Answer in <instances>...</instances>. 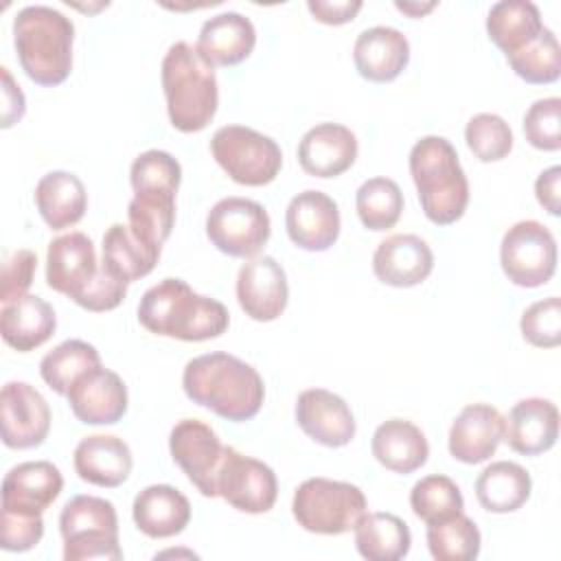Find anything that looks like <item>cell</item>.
I'll use <instances>...</instances> for the list:
<instances>
[{"instance_id":"f35d334b","label":"cell","mask_w":561,"mask_h":561,"mask_svg":"<svg viewBox=\"0 0 561 561\" xmlns=\"http://www.w3.org/2000/svg\"><path fill=\"white\" fill-rule=\"evenodd\" d=\"M506 61L513 72L526 83H554L561 75V48L557 35L546 26L524 48L506 55Z\"/></svg>"},{"instance_id":"8d00e7d4","label":"cell","mask_w":561,"mask_h":561,"mask_svg":"<svg viewBox=\"0 0 561 561\" xmlns=\"http://www.w3.org/2000/svg\"><path fill=\"white\" fill-rule=\"evenodd\" d=\"M427 548L436 561H471L480 554V530L471 517L458 513L449 519L427 524Z\"/></svg>"},{"instance_id":"f1b7e54d","label":"cell","mask_w":561,"mask_h":561,"mask_svg":"<svg viewBox=\"0 0 561 561\" xmlns=\"http://www.w3.org/2000/svg\"><path fill=\"white\" fill-rule=\"evenodd\" d=\"M375 460L394 473H412L427 462L430 445L421 427L405 419L383 421L370 440Z\"/></svg>"},{"instance_id":"7a4b0ae2","label":"cell","mask_w":561,"mask_h":561,"mask_svg":"<svg viewBox=\"0 0 561 561\" xmlns=\"http://www.w3.org/2000/svg\"><path fill=\"white\" fill-rule=\"evenodd\" d=\"M138 322L156 335L204 342L228 329L230 313L224 302L193 291L186 280L164 278L142 294Z\"/></svg>"},{"instance_id":"681fc988","label":"cell","mask_w":561,"mask_h":561,"mask_svg":"<svg viewBox=\"0 0 561 561\" xmlns=\"http://www.w3.org/2000/svg\"><path fill=\"white\" fill-rule=\"evenodd\" d=\"M559 184H561V167H550L546 171L539 173V178L535 180V195H537V202L543 206V210H548L550 215H559L561 213V191H559Z\"/></svg>"},{"instance_id":"d6986e66","label":"cell","mask_w":561,"mask_h":561,"mask_svg":"<svg viewBox=\"0 0 561 561\" xmlns=\"http://www.w3.org/2000/svg\"><path fill=\"white\" fill-rule=\"evenodd\" d=\"M72 414L85 425H114L127 412V386L118 373L94 368L66 394Z\"/></svg>"},{"instance_id":"5bb4252c","label":"cell","mask_w":561,"mask_h":561,"mask_svg":"<svg viewBox=\"0 0 561 561\" xmlns=\"http://www.w3.org/2000/svg\"><path fill=\"white\" fill-rule=\"evenodd\" d=\"M99 267L94 243L83 232H68L48 243L46 285L75 302L94 283Z\"/></svg>"},{"instance_id":"3957f363","label":"cell","mask_w":561,"mask_h":561,"mask_svg":"<svg viewBox=\"0 0 561 561\" xmlns=\"http://www.w3.org/2000/svg\"><path fill=\"white\" fill-rule=\"evenodd\" d=\"M75 24L46 4H28L13 18V46L22 70L44 88L59 85L72 70Z\"/></svg>"},{"instance_id":"60d3db41","label":"cell","mask_w":561,"mask_h":561,"mask_svg":"<svg viewBox=\"0 0 561 561\" xmlns=\"http://www.w3.org/2000/svg\"><path fill=\"white\" fill-rule=\"evenodd\" d=\"M129 182L134 193L175 195L182 182V167L169 151L147 149L131 162Z\"/></svg>"},{"instance_id":"4fadbf2b","label":"cell","mask_w":561,"mask_h":561,"mask_svg":"<svg viewBox=\"0 0 561 561\" xmlns=\"http://www.w3.org/2000/svg\"><path fill=\"white\" fill-rule=\"evenodd\" d=\"M0 423L9 449L39 447L50 430V408L31 383L7 381L0 392Z\"/></svg>"},{"instance_id":"8992f818","label":"cell","mask_w":561,"mask_h":561,"mask_svg":"<svg viewBox=\"0 0 561 561\" xmlns=\"http://www.w3.org/2000/svg\"><path fill=\"white\" fill-rule=\"evenodd\" d=\"M59 533L66 561H118V517L110 500L96 495H75L59 513Z\"/></svg>"},{"instance_id":"277c9868","label":"cell","mask_w":561,"mask_h":561,"mask_svg":"<svg viewBox=\"0 0 561 561\" xmlns=\"http://www.w3.org/2000/svg\"><path fill=\"white\" fill-rule=\"evenodd\" d=\"M410 175L421 208L436 226L458 221L469 204V182L454 145L443 136H425L410 151Z\"/></svg>"},{"instance_id":"30bf717a","label":"cell","mask_w":561,"mask_h":561,"mask_svg":"<svg viewBox=\"0 0 561 561\" xmlns=\"http://www.w3.org/2000/svg\"><path fill=\"white\" fill-rule=\"evenodd\" d=\"M500 263L513 285L541 287L554 276L557 241L543 224L517 221L502 237Z\"/></svg>"},{"instance_id":"f546056e","label":"cell","mask_w":561,"mask_h":561,"mask_svg":"<svg viewBox=\"0 0 561 561\" xmlns=\"http://www.w3.org/2000/svg\"><path fill=\"white\" fill-rule=\"evenodd\" d=\"M35 206L48 228L64 230L85 215L88 193L75 173L50 171L35 186Z\"/></svg>"},{"instance_id":"8fae6325","label":"cell","mask_w":561,"mask_h":561,"mask_svg":"<svg viewBox=\"0 0 561 561\" xmlns=\"http://www.w3.org/2000/svg\"><path fill=\"white\" fill-rule=\"evenodd\" d=\"M217 495L241 513L259 515L274 506L278 480L272 467L226 445L217 473Z\"/></svg>"},{"instance_id":"44dd1931","label":"cell","mask_w":561,"mask_h":561,"mask_svg":"<svg viewBox=\"0 0 561 561\" xmlns=\"http://www.w3.org/2000/svg\"><path fill=\"white\" fill-rule=\"evenodd\" d=\"M357 158L355 134L340 123H320L298 142V162L313 178H337Z\"/></svg>"},{"instance_id":"c3c4849f","label":"cell","mask_w":561,"mask_h":561,"mask_svg":"<svg viewBox=\"0 0 561 561\" xmlns=\"http://www.w3.org/2000/svg\"><path fill=\"white\" fill-rule=\"evenodd\" d=\"M0 72H2V129H9L24 116L26 101H24V92L13 81L9 68L2 66Z\"/></svg>"},{"instance_id":"836d02e7","label":"cell","mask_w":561,"mask_h":561,"mask_svg":"<svg viewBox=\"0 0 561 561\" xmlns=\"http://www.w3.org/2000/svg\"><path fill=\"white\" fill-rule=\"evenodd\" d=\"M101 250V263L125 283H134L156 267L162 248L140 241L125 224H112L103 234Z\"/></svg>"},{"instance_id":"74e56055","label":"cell","mask_w":561,"mask_h":561,"mask_svg":"<svg viewBox=\"0 0 561 561\" xmlns=\"http://www.w3.org/2000/svg\"><path fill=\"white\" fill-rule=\"evenodd\" d=\"M355 208L364 228L390 230L403 213V193L390 178H370L357 188Z\"/></svg>"},{"instance_id":"f6af8a7d","label":"cell","mask_w":561,"mask_h":561,"mask_svg":"<svg viewBox=\"0 0 561 561\" xmlns=\"http://www.w3.org/2000/svg\"><path fill=\"white\" fill-rule=\"evenodd\" d=\"M44 535L42 515H20L0 511V548L7 552H26L39 543Z\"/></svg>"},{"instance_id":"e575fe53","label":"cell","mask_w":561,"mask_h":561,"mask_svg":"<svg viewBox=\"0 0 561 561\" xmlns=\"http://www.w3.org/2000/svg\"><path fill=\"white\" fill-rule=\"evenodd\" d=\"M101 366L99 351L83 340H66L48 351L39 362V375L57 394L66 397L70 388L90 370Z\"/></svg>"},{"instance_id":"52a82bcc","label":"cell","mask_w":561,"mask_h":561,"mask_svg":"<svg viewBox=\"0 0 561 561\" xmlns=\"http://www.w3.org/2000/svg\"><path fill=\"white\" fill-rule=\"evenodd\" d=\"M366 506V495L359 486L329 478L305 480L291 500V513L298 526L316 535L353 530Z\"/></svg>"},{"instance_id":"603a6c76","label":"cell","mask_w":561,"mask_h":561,"mask_svg":"<svg viewBox=\"0 0 561 561\" xmlns=\"http://www.w3.org/2000/svg\"><path fill=\"white\" fill-rule=\"evenodd\" d=\"M254 44L256 28L252 20L237 11H226L202 24L195 50L204 64L217 68L241 64L250 57Z\"/></svg>"},{"instance_id":"2e32d148","label":"cell","mask_w":561,"mask_h":561,"mask_svg":"<svg viewBox=\"0 0 561 561\" xmlns=\"http://www.w3.org/2000/svg\"><path fill=\"white\" fill-rule=\"evenodd\" d=\"M296 423L316 443L324 447H344L355 438L357 425L348 403L324 388L302 390L296 399Z\"/></svg>"},{"instance_id":"7bdbcfd3","label":"cell","mask_w":561,"mask_h":561,"mask_svg":"<svg viewBox=\"0 0 561 561\" xmlns=\"http://www.w3.org/2000/svg\"><path fill=\"white\" fill-rule=\"evenodd\" d=\"M522 335L528 344L537 348H554L561 342V300L559 296H548L533 302L519 320Z\"/></svg>"},{"instance_id":"ee69618b","label":"cell","mask_w":561,"mask_h":561,"mask_svg":"<svg viewBox=\"0 0 561 561\" xmlns=\"http://www.w3.org/2000/svg\"><path fill=\"white\" fill-rule=\"evenodd\" d=\"M524 136L541 151H559L561 147V99L548 96L535 101L524 114Z\"/></svg>"},{"instance_id":"7dc6e473","label":"cell","mask_w":561,"mask_h":561,"mask_svg":"<svg viewBox=\"0 0 561 561\" xmlns=\"http://www.w3.org/2000/svg\"><path fill=\"white\" fill-rule=\"evenodd\" d=\"M307 9L318 22L340 26L355 20L362 9V0H309Z\"/></svg>"},{"instance_id":"ac0fdd59","label":"cell","mask_w":561,"mask_h":561,"mask_svg":"<svg viewBox=\"0 0 561 561\" xmlns=\"http://www.w3.org/2000/svg\"><path fill=\"white\" fill-rule=\"evenodd\" d=\"M557 438L559 410L550 399H522L502 416V440L522 456H539L552 449Z\"/></svg>"},{"instance_id":"ffe728a7","label":"cell","mask_w":561,"mask_h":561,"mask_svg":"<svg viewBox=\"0 0 561 561\" xmlns=\"http://www.w3.org/2000/svg\"><path fill=\"white\" fill-rule=\"evenodd\" d=\"M61 471L48 460H28L9 469L2 480V511L42 515L61 493Z\"/></svg>"},{"instance_id":"d4e9b609","label":"cell","mask_w":561,"mask_h":561,"mask_svg":"<svg viewBox=\"0 0 561 561\" xmlns=\"http://www.w3.org/2000/svg\"><path fill=\"white\" fill-rule=\"evenodd\" d=\"M77 476L94 486H121L134 467L129 445L112 434H92L79 440L72 458Z\"/></svg>"},{"instance_id":"7402d4cb","label":"cell","mask_w":561,"mask_h":561,"mask_svg":"<svg viewBox=\"0 0 561 561\" xmlns=\"http://www.w3.org/2000/svg\"><path fill=\"white\" fill-rule=\"evenodd\" d=\"M434 270L432 248L416 234H390L373 254L375 276L390 287L421 285Z\"/></svg>"},{"instance_id":"ab89813d","label":"cell","mask_w":561,"mask_h":561,"mask_svg":"<svg viewBox=\"0 0 561 561\" xmlns=\"http://www.w3.org/2000/svg\"><path fill=\"white\" fill-rule=\"evenodd\" d=\"M412 513L425 524H436L449 519L465 508L462 493L458 484L440 473H432L421 478L410 491Z\"/></svg>"},{"instance_id":"484cf974","label":"cell","mask_w":561,"mask_h":561,"mask_svg":"<svg viewBox=\"0 0 561 561\" xmlns=\"http://www.w3.org/2000/svg\"><path fill=\"white\" fill-rule=\"evenodd\" d=\"M353 61L359 77L368 81H394L410 61L408 37L392 26H370L357 35Z\"/></svg>"},{"instance_id":"5b68a950","label":"cell","mask_w":561,"mask_h":561,"mask_svg":"<svg viewBox=\"0 0 561 561\" xmlns=\"http://www.w3.org/2000/svg\"><path fill=\"white\" fill-rule=\"evenodd\" d=\"M160 77L171 125L184 134L202 131L219 105L215 68L204 64L191 44L175 42L162 59Z\"/></svg>"},{"instance_id":"1f68e13d","label":"cell","mask_w":561,"mask_h":561,"mask_svg":"<svg viewBox=\"0 0 561 561\" xmlns=\"http://www.w3.org/2000/svg\"><path fill=\"white\" fill-rule=\"evenodd\" d=\"M353 530L355 548L368 561H399L412 546L408 524L392 513H364Z\"/></svg>"},{"instance_id":"4316f807","label":"cell","mask_w":561,"mask_h":561,"mask_svg":"<svg viewBox=\"0 0 561 561\" xmlns=\"http://www.w3.org/2000/svg\"><path fill=\"white\" fill-rule=\"evenodd\" d=\"M131 517L142 535L151 539H169L188 526L191 502L171 484H151L134 497Z\"/></svg>"},{"instance_id":"9c48e42d","label":"cell","mask_w":561,"mask_h":561,"mask_svg":"<svg viewBox=\"0 0 561 561\" xmlns=\"http://www.w3.org/2000/svg\"><path fill=\"white\" fill-rule=\"evenodd\" d=\"M270 232L267 210L248 197H224L206 215V237L228 256H256L267 243Z\"/></svg>"},{"instance_id":"4dcf8cb0","label":"cell","mask_w":561,"mask_h":561,"mask_svg":"<svg viewBox=\"0 0 561 561\" xmlns=\"http://www.w3.org/2000/svg\"><path fill=\"white\" fill-rule=\"evenodd\" d=\"M533 491L530 473L511 460L484 467L476 480V497L489 513H513L522 508Z\"/></svg>"},{"instance_id":"9a60e30c","label":"cell","mask_w":561,"mask_h":561,"mask_svg":"<svg viewBox=\"0 0 561 561\" xmlns=\"http://www.w3.org/2000/svg\"><path fill=\"white\" fill-rule=\"evenodd\" d=\"M239 307L256 322L276 320L289 300V285L283 265L274 256H252L237 274Z\"/></svg>"},{"instance_id":"83f0119b","label":"cell","mask_w":561,"mask_h":561,"mask_svg":"<svg viewBox=\"0 0 561 561\" xmlns=\"http://www.w3.org/2000/svg\"><path fill=\"white\" fill-rule=\"evenodd\" d=\"M57 329L55 309L39 296H22L4 302L0 311L2 340L18 353H28L53 337Z\"/></svg>"},{"instance_id":"cb8c5ba5","label":"cell","mask_w":561,"mask_h":561,"mask_svg":"<svg viewBox=\"0 0 561 561\" xmlns=\"http://www.w3.org/2000/svg\"><path fill=\"white\" fill-rule=\"evenodd\" d=\"M502 440V414L489 403H471L449 427V454L465 465L489 460Z\"/></svg>"},{"instance_id":"e0dca14e","label":"cell","mask_w":561,"mask_h":561,"mask_svg":"<svg viewBox=\"0 0 561 561\" xmlns=\"http://www.w3.org/2000/svg\"><path fill=\"white\" fill-rule=\"evenodd\" d=\"M285 228L294 245L307 252H324L340 237V210L333 197L307 188L291 197L285 210Z\"/></svg>"},{"instance_id":"ba28073f","label":"cell","mask_w":561,"mask_h":561,"mask_svg":"<svg viewBox=\"0 0 561 561\" xmlns=\"http://www.w3.org/2000/svg\"><path fill=\"white\" fill-rule=\"evenodd\" d=\"M210 153L230 180L243 186H265L283 167L278 142L245 125L219 127L210 138Z\"/></svg>"},{"instance_id":"7c38bea8","label":"cell","mask_w":561,"mask_h":561,"mask_svg":"<svg viewBox=\"0 0 561 561\" xmlns=\"http://www.w3.org/2000/svg\"><path fill=\"white\" fill-rule=\"evenodd\" d=\"M224 447L215 430L199 419H182L169 434L173 462L204 497H217V473L224 460Z\"/></svg>"},{"instance_id":"d590c367","label":"cell","mask_w":561,"mask_h":561,"mask_svg":"<svg viewBox=\"0 0 561 561\" xmlns=\"http://www.w3.org/2000/svg\"><path fill=\"white\" fill-rule=\"evenodd\" d=\"M129 230L145 243L162 248L175 221V197L160 193H134L127 206Z\"/></svg>"},{"instance_id":"6da1fadb","label":"cell","mask_w":561,"mask_h":561,"mask_svg":"<svg viewBox=\"0 0 561 561\" xmlns=\"http://www.w3.org/2000/svg\"><path fill=\"white\" fill-rule=\"evenodd\" d=\"M182 388L193 403L234 423L254 419L265 399L259 370L221 351L193 357L184 366Z\"/></svg>"},{"instance_id":"bcb514c9","label":"cell","mask_w":561,"mask_h":561,"mask_svg":"<svg viewBox=\"0 0 561 561\" xmlns=\"http://www.w3.org/2000/svg\"><path fill=\"white\" fill-rule=\"evenodd\" d=\"M37 270V256L33 250H15L2 265L0 276V300L11 302L26 296Z\"/></svg>"},{"instance_id":"f907efd6","label":"cell","mask_w":561,"mask_h":561,"mask_svg":"<svg viewBox=\"0 0 561 561\" xmlns=\"http://www.w3.org/2000/svg\"><path fill=\"white\" fill-rule=\"evenodd\" d=\"M394 7L410 18H421L427 11H432L436 7V2H423V4L421 2H394Z\"/></svg>"},{"instance_id":"b9f144b4","label":"cell","mask_w":561,"mask_h":561,"mask_svg":"<svg viewBox=\"0 0 561 561\" xmlns=\"http://www.w3.org/2000/svg\"><path fill=\"white\" fill-rule=\"evenodd\" d=\"M465 140L480 162H497L513 149V131L508 123L491 112H482L469 118L465 127Z\"/></svg>"},{"instance_id":"d6a6232c","label":"cell","mask_w":561,"mask_h":561,"mask_svg":"<svg viewBox=\"0 0 561 561\" xmlns=\"http://www.w3.org/2000/svg\"><path fill=\"white\" fill-rule=\"evenodd\" d=\"M546 24L537 4L528 0H502L489 9L486 33L491 42L506 55L524 48L533 42Z\"/></svg>"}]
</instances>
